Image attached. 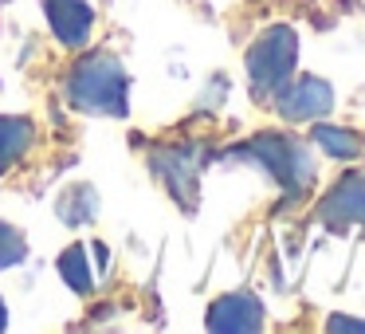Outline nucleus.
Listing matches in <instances>:
<instances>
[{"mask_svg": "<svg viewBox=\"0 0 365 334\" xmlns=\"http://www.w3.org/2000/svg\"><path fill=\"white\" fill-rule=\"evenodd\" d=\"M130 75L106 51L79 59L67 75V103L83 114H110V118H126L130 111Z\"/></svg>", "mask_w": 365, "mask_h": 334, "instance_id": "2", "label": "nucleus"}, {"mask_svg": "<svg viewBox=\"0 0 365 334\" xmlns=\"http://www.w3.org/2000/svg\"><path fill=\"white\" fill-rule=\"evenodd\" d=\"M43 12H48V24L63 48H87L91 28H95V9L87 0H43Z\"/></svg>", "mask_w": 365, "mask_h": 334, "instance_id": "8", "label": "nucleus"}, {"mask_svg": "<svg viewBox=\"0 0 365 334\" xmlns=\"http://www.w3.org/2000/svg\"><path fill=\"white\" fill-rule=\"evenodd\" d=\"M153 173L169 185L181 205H192V193H197V173H200V158L192 146H165V150H153Z\"/></svg>", "mask_w": 365, "mask_h": 334, "instance_id": "6", "label": "nucleus"}, {"mask_svg": "<svg viewBox=\"0 0 365 334\" xmlns=\"http://www.w3.org/2000/svg\"><path fill=\"white\" fill-rule=\"evenodd\" d=\"M24 260H28V240H24V232H20L16 224L0 221V271L16 268V263H24Z\"/></svg>", "mask_w": 365, "mask_h": 334, "instance_id": "13", "label": "nucleus"}, {"mask_svg": "<svg viewBox=\"0 0 365 334\" xmlns=\"http://www.w3.org/2000/svg\"><path fill=\"white\" fill-rule=\"evenodd\" d=\"M9 326V307H4V299H0V330Z\"/></svg>", "mask_w": 365, "mask_h": 334, "instance_id": "15", "label": "nucleus"}, {"mask_svg": "<svg viewBox=\"0 0 365 334\" xmlns=\"http://www.w3.org/2000/svg\"><path fill=\"white\" fill-rule=\"evenodd\" d=\"M56 213L63 224H95L98 216V193L91 189V185H71V189L63 193V197L56 201Z\"/></svg>", "mask_w": 365, "mask_h": 334, "instance_id": "11", "label": "nucleus"}, {"mask_svg": "<svg viewBox=\"0 0 365 334\" xmlns=\"http://www.w3.org/2000/svg\"><path fill=\"white\" fill-rule=\"evenodd\" d=\"M59 275H63V283L71 287V291L79 295H91L95 291V271H91V260H87V248L83 244H71L63 255H59Z\"/></svg>", "mask_w": 365, "mask_h": 334, "instance_id": "12", "label": "nucleus"}, {"mask_svg": "<svg viewBox=\"0 0 365 334\" xmlns=\"http://www.w3.org/2000/svg\"><path fill=\"white\" fill-rule=\"evenodd\" d=\"M36 142V122L24 114H0V173H9Z\"/></svg>", "mask_w": 365, "mask_h": 334, "instance_id": "10", "label": "nucleus"}, {"mask_svg": "<svg viewBox=\"0 0 365 334\" xmlns=\"http://www.w3.org/2000/svg\"><path fill=\"white\" fill-rule=\"evenodd\" d=\"M294 64H299V36L287 24H271L244 56L247 83H252V91L259 98L275 95V91L294 75Z\"/></svg>", "mask_w": 365, "mask_h": 334, "instance_id": "3", "label": "nucleus"}, {"mask_svg": "<svg viewBox=\"0 0 365 334\" xmlns=\"http://www.w3.org/2000/svg\"><path fill=\"white\" fill-rule=\"evenodd\" d=\"M271 103L283 122H318L334 111V87L318 75H291L271 95Z\"/></svg>", "mask_w": 365, "mask_h": 334, "instance_id": "4", "label": "nucleus"}, {"mask_svg": "<svg viewBox=\"0 0 365 334\" xmlns=\"http://www.w3.org/2000/svg\"><path fill=\"white\" fill-rule=\"evenodd\" d=\"M310 142L326 153L330 161H357L365 153V134L354 126H330L318 118V126H310Z\"/></svg>", "mask_w": 365, "mask_h": 334, "instance_id": "9", "label": "nucleus"}, {"mask_svg": "<svg viewBox=\"0 0 365 334\" xmlns=\"http://www.w3.org/2000/svg\"><path fill=\"white\" fill-rule=\"evenodd\" d=\"M314 216L330 232H365V173H346L326 189Z\"/></svg>", "mask_w": 365, "mask_h": 334, "instance_id": "5", "label": "nucleus"}, {"mask_svg": "<svg viewBox=\"0 0 365 334\" xmlns=\"http://www.w3.org/2000/svg\"><path fill=\"white\" fill-rule=\"evenodd\" d=\"M228 158L263 169L291 201L302 197L318 177L310 146L294 134H279V130H267V134H255V138H247V142H240L236 150H228Z\"/></svg>", "mask_w": 365, "mask_h": 334, "instance_id": "1", "label": "nucleus"}, {"mask_svg": "<svg viewBox=\"0 0 365 334\" xmlns=\"http://www.w3.org/2000/svg\"><path fill=\"white\" fill-rule=\"evenodd\" d=\"M326 330H357V334H365V323H357V318H346V315H330L326 318Z\"/></svg>", "mask_w": 365, "mask_h": 334, "instance_id": "14", "label": "nucleus"}, {"mask_svg": "<svg viewBox=\"0 0 365 334\" xmlns=\"http://www.w3.org/2000/svg\"><path fill=\"white\" fill-rule=\"evenodd\" d=\"M208 330L220 334H247V330H263V303L252 291H232L208 307Z\"/></svg>", "mask_w": 365, "mask_h": 334, "instance_id": "7", "label": "nucleus"}]
</instances>
